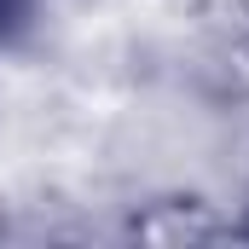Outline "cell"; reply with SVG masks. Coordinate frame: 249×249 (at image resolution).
Instances as JSON below:
<instances>
[{"label":"cell","instance_id":"1","mask_svg":"<svg viewBox=\"0 0 249 249\" xmlns=\"http://www.w3.org/2000/svg\"><path fill=\"white\" fill-rule=\"evenodd\" d=\"M18 12H23V0H0V29H6V23H18Z\"/></svg>","mask_w":249,"mask_h":249}]
</instances>
